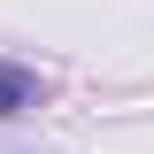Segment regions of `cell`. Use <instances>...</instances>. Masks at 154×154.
I'll use <instances>...</instances> for the list:
<instances>
[{"label": "cell", "mask_w": 154, "mask_h": 154, "mask_svg": "<svg viewBox=\"0 0 154 154\" xmlns=\"http://www.w3.org/2000/svg\"><path fill=\"white\" fill-rule=\"evenodd\" d=\"M23 108H38V77L23 62H0V116H23Z\"/></svg>", "instance_id": "6da1fadb"}]
</instances>
